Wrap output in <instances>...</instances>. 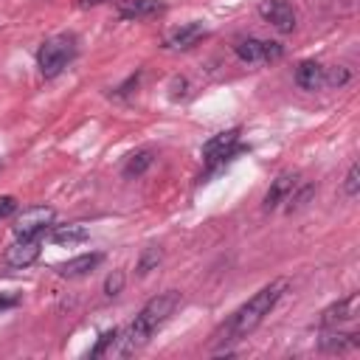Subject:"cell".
Segmentation results:
<instances>
[{
	"label": "cell",
	"instance_id": "cell-1",
	"mask_svg": "<svg viewBox=\"0 0 360 360\" xmlns=\"http://www.w3.org/2000/svg\"><path fill=\"white\" fill-rule=\"evenodd\" d=\"M287 287H290L287 278H273L270 284H264L259 292H253V295L219 326V332H217L214 338H217L219 343H236V340L248 338V335L264 321V315H270V309L278 304V298L287 292Z\"/></svg>",
	"mask_w": 360,
	"mask_h": 360
},
{
	"label": "cell",
	"instance_id": "cell-2",
	"mask_svg": "<svg viewBox=\"0 0 360 360\" xmlns=\"http://www.w3.org/2000/svg\"><path fill=\"white\" fill-rule=\"evenodd\" d=\"M180 307V292L169 290V292H160L155 298H149L143 304V309L135 315V321L127 326V332L118 335V343H115V354H132L135 349H141L172 315L174 309Z\"/></svg>",
	"mask_w": 360,
	"mask_h": 360
},
{
	"label": "cell",
	"instance_id": "cell-3",
	"mask_svg": "<svg viewBox=\"0 0 360 360\" xmlns=\"http://www.w3.org/2000/svg\"><path fill=\"white\" fill-rule=\"evenodd\" d=\"M76 37L73 34H53L48 37L37 51V65L45 79L59 76L73 59H76Z\"/></svg>",
	"mask_w": 360,
	"mask_h": 360
},
{
	"label": "cell",
	"instance_id": "cell-4",
	"mask_svg": "<svg viewBox=\"0 0 360 360\" xmlns=\"http://www.w3.org/2000/svg\"><path fill=\"white\" fill-rule=\"evenodd\" d=\"M233 53L248 65H264V62H278L284 56V48L278 42H270V39L242 37L233 42Z\"/></svg>",
	"mask_w": 360,
	"mask_h": 360
},
{
	"label": "cell",
	"instance_id": "cell-5",
	"mask_svg": "<svg viewBox=\"0 0 360 360\" xmlns=\"http://www.w3.org/2000/svg\"><path fill=\"white\" fill-rule=\"evenodd\" d=\"M56 211L48 208V205H34V208H25L17 219H14V239H39L51 222H53Z\"/></svg>",
	"mask_w": 360,
	"mask_h": 360
},
{
	"label": "cell",
	"instance_id": "cell-6",
	"mask_svg": "<svg viewBox=\"0 0 360 360\" xmlns=\"http://www.w3.org/2000/svg\"><path fill=\"white\" fill-rule=\"evenodd\" d=\"M259 14H262V20H267L281 34H292L295 25H298V14L287 0H262Z\"/></svg>",
	"mask_w": 360,
	"mask_h": 360
},
{
	"label": "cell",
	"instance_id": "cell-7",
	"mask_svg": "<svg viewBox=\"0 0 360 360\" xmlns=\"http://www.w3.org/2000/svg\"><path fill=\"white\" fill-rule=\"evenodd\" d=\"M236 143H239V129H236V127H233V129H225V132H219V135H214V138H208V141L202 143V158H205V163H208V166L225 163V160L233 155Z\"/></svg>",
	"mask_w": 360,
	"mask_h": 360
},
{
	"label": "cell",
	"instance_id": "cell-8",
	"mask_svg": "<svg viewBox=\"0 0 360 360\" xmlns=\"http://www.w3.org/2000/svg\"><path fill=\"white\" fill-rule=\"evenodd\" d=\"M357 307H360V295H357V292L346 295L343 301L329 304V307L321 312V329H332V326H340V323L352 321V318L357 315Z\"/></svg>",
	"mask_w": 360,
	"mask_h": 360
},
{
	"label": "cell",
	"instance_id": "cell-9",
	"mask_svg": "<svg viewBox=\"0 0 360 360\" xmlns=\"http://www.w3.org/2000/svg\"><path fill=\"white\" fill-rule=\"evenodd\" d=\"M295 183H298V174H295V172H281V174L270 183L262 208H264V211H276L278 205H284V200L290 197V191L295 188Z\"/></svg>",
	"mask_w": 360,
	"mask_h": 360
},
{
	"label": "cell",
	"instance_id": "cell-10",
	"mask_svg": "<svg viewBox=\"0 0 360 360\" xmlns=\"http://www.w3.org/2000/svg\"><path fill=\"white\" fill-rule=\"evenodd\" d=\"M39 248H42L39 239H17L11 248H6V264L14 270H22V267L37 262Z\"/></svg>",
	"mask_w": 360,
	"mask_h": 360
},
{
	"label": "cell",
	"instance_id": "cell-11",
	"mask_svg": "<svg viewBox=\"0 0 360 360\" xmlns=\"http://www.w3.org/2000/svg\"><path fill=\"white\" fill-rule=\"evenodd\" d=\"M208 37V31L200 25V22H186V25H180V28H174L169 37H166V45L169 48H177V51H188V48H194L200 39H205Z\"/></svg>",
	"mask_w": 360,
	"mask_h": 360
},
{
	"label": "cell",
	"instance_id": "cell-12",
	"mask_svg": "<svg viewBox=\"0 0 360 360\" xmlns=\"http://www.w3.org/2000/svg\"><path fill=\"white\" fill-rule=\"evenodd\" d=\"M118 17L121 20H146L163 11L160 0H118Z\"/></svg>",
	"mask_w": 360,
	"mask_h": 360
},
{
	"label": "cell",
	"instance_id": "cell-13",
	"mask_svg": "<svg viewBox=\"0 0 360 360\" xmlns=\"http://www.w3.org/2000/svg\"><path fill=\"white\" fill-rule=\"evenodd\" d=\"M323 73H326V68L321 62L307 59V62H301L295 68V84L301 90H321L323 87Z\"/></svg>",
	"mask_w": 360,
	"mask_h": 360
},
{
	"label": "cell",
	"instance_id": "cell-14",
	"mask_svg": "<svg viewBox=\"0 0 360 360\" xmlns=\"http://www.w3.org/2000/svg\"><path fill=\"white\" fill-rule=\"evenodd\" d=\"M101 259H104L101 253H82V256L68 259V262H65V264H59L56 270H59V276H65V278H79V276H87V273H90Z\"/></svg>",
	"mask_w": 360,
	"mask_h": 360
},
{
	"label": "cell",
	"instance_id": "cell-15",
	"mask_svg": "<svg viewBox=\"0 0 360 360\" xmlns=\"http://www.w3.org/2000/svg\"><path fill=\"white\" fill-rule=\"evenodd\" d=\"M357 343H360V338L354 332H338V326L323 329V335L318 340V346L323 352H346V349H354Z\"/></svg>",
	"mask_w": 360,
	"mask_h": 360
},
{
	"label": "cell",
	"instance_id": "cell-16",
	"mask_svg": "<svg viewBox=\"0 0 360 360\" xmlns=\"http://www.w3.org/2000/svg\"><path fill=\"white\" fill-rule=\"evenodd\" d=\"M152 163H155V152H152V149H138V152H132V155L127 158L121 174H124L127 180H135V177H141Z\"/></svg>",
	"mask_w": 360,
	"mask_h": 360
},
{
	"label": "cell",
	"instance_id": "cell-17",
	"mask_svg": "<svg viewBox=\"0 0 360 360\" xmlns=\"http://www.w3.org/2000/svg\"><path fill=\"white\" fill-rule=\"evenodd\" d=\"M87 236H90L87 228L79 225V222H73V225H59V228H53V233H51V239H53L56 245H62V248L79 245V242H84Z\"/></svg>",
	"mask_w": 360,
	"mask_h": 360
},
{
	"label": "cell",
	"instance_id": "cell-18",
	"mask_svg": "<svg viewBox=\"0 0 360 360\" xmlns=\"http://www.w3.org/2000/svg\"><path fill=\"white\" fill-rule=\"evenodd\" d=\"M315 197V183H295V188L290 191V197L284 200V208L292 214V211H301V208H307V202Z\"/></svg>",
	"mask_w": 360,
	"mask_h": 360
},
{
	"label": "cell",
	"instance_id": "cell-19",
	"mask_svg": "<svg viewBox=\"0 0 360 360\" xmlns=\"http://www.w3.org/2000/svg\"><path fill=\"white\" fill-rule=\"evenodd\" d=\"M160 259H163V250H160L158 245L143 248V253H141V259H138V264H135V273H138V276H146L149 270H155V267L160 264Z\"/></svg>",
	"mask_w": 360,
	"mask_h": 360
},
{
	"label": "cell",
	"instance_id": "cell-20",
	"mask_svg": "<svg viewBox=\"0 0 360 360\" xmlns=\"http://www.w3.org/2000/svg\"><path fill=\"white\" fill-rule=\"evenodd\" d=\"M118 329H110V332H104L98 340H96V346L90 349V357H98V354H112V349H115V343H118Z\"/></svg>",
	"mask_w": 360,
	"mask_h": 360
},
{
	"label": "cell",
	"instance_id": "cell-21",
	"mask_svg": "<svg viewBox=\"0 0 360 360\" xmlns=\"http://www.w3.org/2000/svg\"><path fill=\"white\" fill-rule=\"evenodd\" d=\"M349 79H352V73H349V68H343V65L326 68V73H323V84H329V87H343Z\"/></svg>",
	"mask_w": 360,
	"mask_h": 360
},
{
	"label": "cell",
	"instance_id": "cell-22",
	"mask_svg": "<svg viewBox=\"0 0 360 360\" xmlns=\"http://www.w3.org/2000/svg\"><path fill=\"white\" fill-rule=\"evenodd\" d=\"M343 194L352 197V200L360 194V169H357V163H352L346 177H343Z\"/></svg>",
	"mask_w": 360,
	"mask_h": 360
},
{
	"label": "cell",
	"instance_id": "cell-23",
	"mask_svg": "<svg viewBox=\"0 0 360 360\" xmlns=\"http://www.w3.org/2000/svg\"><path fill=\"white\" fill-rule=\"evenodd\" d=\"M121 290H124V273H121V270H112V273L104 278V295L112 298V295H118Z\"/></svg>",
	"mask_w": 360,
	"mask_h": 360
},
{
	"label": "cell",
	"instance_id": "cell-24",
	"mask_svg": "<svg viewBox=\"0 0 360 360\" xmlns=\"http://www.w3.org/2000/svg\"><path fill=\"white\" fill-rule=\"evenodd\" d=\"M14 211H17V200H14L11 194H3V197H0V219L11 217Z\"/></svg>",
	"mask_w": 360,
	"mask_h": 360
},
{
	"label": "cell",
	"instance_id": "cell-25",
	"mask_svg": "<svg viewBox=\"0 0 360 360\" xmlns=\"http://www.w3.org/2000/svg\"><path fill=\"white\" fill-rule=\"evenodd\" d=\"M17 304H20V295H17V292L0 295V312H3V309H11V307H17Z\"/></svg>",
	"mask_w": 360,
	"mask_h": 360
},
{
	"label": "cell",
	"instance_id": "cell-26",
	"mask_svg": "<svg viewBox=\"0 0 360 360\" xmlns=\"http://www.w3.org/2000/svg\"><path fill=\"white\" fill-rule=\"evenodd\" d=\"M82 8H87V6H101V3H107V0H76Z\"/></svg>",
	"mask_w": 360,
	"mask_h": 360
}]
</instances>
